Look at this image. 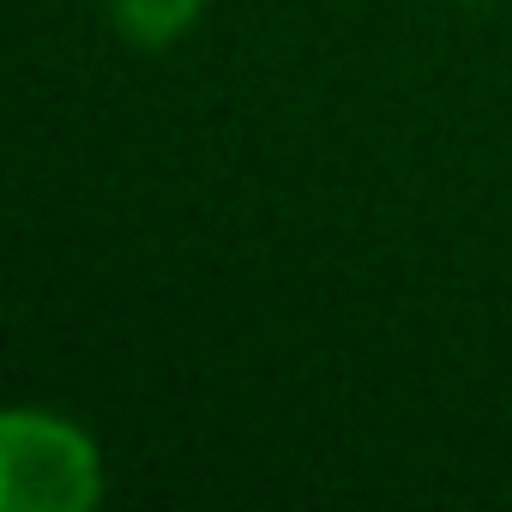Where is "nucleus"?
Masks as SVG:
<instances>
[{
    "label": "nucleus",
    "instance_id": "obj_1",
    "mask_svg": "<svg viewBox=\"0 0 512 512\" xmlns=\"http://www.w3.org/2000/svg\"><path fill=\"white\" fill-rule=\"evenodd\" d=\"M103 494L97 446L43 410H13L0 422V500L7 512H85Z\"/></svg>",
    "mask_w": 512,
    "mask_h": 512
},
{
    "label": "nucleus",
    "instance_id": "obj_2",
    "mask_svg": "<svg viewBox=\"0 0 512 512\" xmlns=\"http://www.w3.org/2000/svg\"><path fill=\"white\" fill-rule=\"evenodd\" d=\"M109 7H115V25H121L127 43L163 49V43H175V37L199 19L205 0H109Z\"/></svg>",
    "mask_w": 512,
    "mask_h": 512
}]
</instances>
